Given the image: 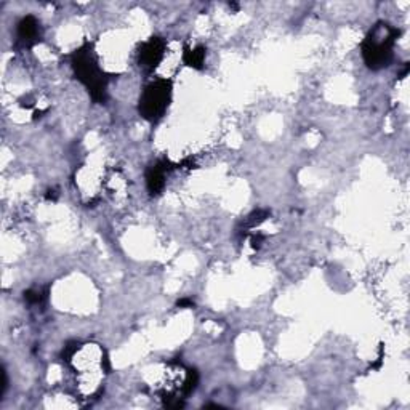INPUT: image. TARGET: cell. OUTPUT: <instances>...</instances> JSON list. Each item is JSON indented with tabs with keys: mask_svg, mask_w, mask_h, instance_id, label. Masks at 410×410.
I'll return each mask as SVG.
<instances>
[{
	"mask_svg": "<svg viewBox=\"0 0 410 410\" xmlns=\"http://www.w3.org/2000/svg\"><path fill=\"white\" fill-rule=\"evenodd\" d=\"M205 57H207V48L205 47H185L183 48V63H185L188 67H193L195 71L204 69L205 64Z\"/></svg>",
	"mask_w": 410,
	"mask_h": 410,
	"instance_id": "7",
	"label": "cell"
},
{
	"mask_svg": "<svg viewBox=\"0 0 410 410\" xmlns=\"http://www.w3.org/2000/svg\"><path fill=\"white\" fill-rule=\"evenodd\" d=\"M47 289H29L24 292V300L29 304H40L47 298Z\"/></svg>",
	"mask_w": 410,
	"mask_h": 410,
	"instance_id": "8",
	"label": "cell"
},
{
	"mask_svg": "<svg viewBox=\"0 0 410 410\" xmlns=\"http://www.w3.org/2000/svg\"><path fill=\"white\" fill-rule=\"evenodd\" d=\"M268 217H269V210H256V212H254L252 215L247 218V229L260 226Z\"/></svg>",
	"mask_w": 410,
	"mask_h": 410,
	"instance_id": "9",
	"label": "cell"
},
{
	"mask_svg": "<svg viewBox=\"0 0 410 410\" xmlns=\"http://www.w3.org/2000/svg\"><path fill=\"white\" fill-rule=\"evenodd\" d=\"M167 52V42L162 38H151L139 47L138 50V64L146 72L154 71L156 67L162 63Z\"/></svg>",
	"mask_w": 410,
	"mask_h": 410,
	"instance_id": "4",
	"label": "cell"
},
{
	"mask_svg": "<svg viewBox=\"0 0 410 410\" xmlns=\"http://www.w3.org/2000/svg\"><path fill=\"white\" fill-rule=\"evenodd\" d=\"M2 396L5 394V391H7V388H8V378H7V370L5 369H2Z\"/></svg>",
	"mask_w": 410,
	"mask_h": 410,
	"instance_id": "11",
	"label": "cell"
},
{
	"mask_svg": "<svg viewBox=\"0 0 410 410\" xmlns=\"http://www.w3.org/2000/svg\"><path fill=\"white\" fill-rule=\"evenodd\" d=\"M176 304H178L180 308H194V302L191 298H181Z\"/></svg>",
	"mask_w": 410,
	"mask_h": 410,
	"instance_id": "10",
	"label": "cell"
},
{
	"mask_svg": "<svg viewBox=\"0 0 410 410\" xmlns=\"http://www.w3.org/2000/svg\"><path fill=\"white\" fill-rule=\"evenodd\" d=\"M401 35V30L385 21H378L360 45L364 63L372 71L388 67L394 58V44Z\"/></svg>",
	"mask_w": 410,
	"mask_h": 410,
	"instance_id": "2",
	"label": "cell"
},
{
	"mask_svg": "<svg viewBox=\"0 0 410 410\" xmlns=\"http://www.w3.org/2000/svg\"><path fill=\"white\" fill-rule=\"evenodd\" d=\"M16 39H18V44L26 47V48L38 45L39 42L42 40L40 23L30 15L24 16L23 20L18 23Z\"/></svg>",
	"mask_w": 410,
	"mask_h": 410,
	"instance_id": "5",
	"label": "cell"
},
{
	"mask_svg": "<svg viewBox=\"0 0 410 410\" xmlns=\"http://www.w3.org/2000/svg\"><path fill=\"white\" fill-rule=\"evenodd\" d=\"M172 93L173 82L170 79H157V81L146 85L138 101L139 115L152 124L161 120L169 109L170 101H172Z\"/></svg>",
	"mask_w": 410,
	"mask_h": 410,
	"instance_id": "3",
	"label": "cell"
},
{
	"mask_svg": "<svg viewBox=\"0 0 410 410\" xmlns=\"http://www.w3.org/2000/svg\"><path fill=\"white\" fill-rule=\"evenodd\" d=\"M71 64L74 76L89 90L91 100L98 105H105L108 100V76L98 64L93 44H84L71 55Z\"/></svg>",
	"mask_w": 410,
	"mask_h": 410,
	"instance_id": "1",
	"label": "cell"
},
{
	"mask_svg": "<svg viewBox=\"0 0 410 410\" xmlns=\"http://www.w3.org/2000/svg\"><path fill=\"white\" fill-rule=\"evenodd\" d=\"M172 164L169 161H159L146 170V186L151 195H159L165 188V175L172 170Z\"/></svg>",
	"mask_w": 410,
	"mask_h": 410,
	"instance_id": "6",
	"label": "cell"
}]
</instances>
